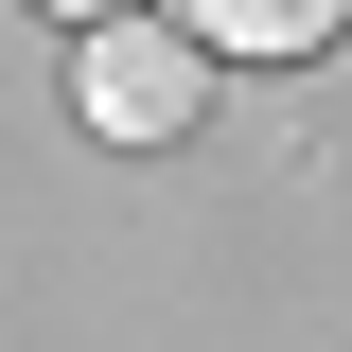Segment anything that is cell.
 <instances>
[{"instance_id":"6da1fadb","label":"cell","mask_w":352,"mask_h":352,"mask_svg":"<svg viewBox=\"0 0 352 352\" xmlns=\"http://www.w3.org/2000/svg\"><path fill=\"white\" fill-rule=\"evenodd\" d=\"M71 106H88V141H176L212 106V53L176 36V18H106V36L71 53Z\"/></svg>"},{"instance_id":"7a4b0ae2","label":"cell","mask_w":352,"mask_h":352,"mask_svg":"<svg viewBox=\"0 0 352 352\" xmlns=\"http://www.w3.org/2000/svg\"><path fill=\"white\" fill-rule=\"evenodd\" d=\"M176 36L194 53H335L352 0H176Z\"/></svg>"},{"instance_id":"3957f363","label":"cell","mask_w":352,"mask_h":352,"mask_svg":"<svg viewBox=\"0 0 352 352\" xmlns=\"http://www.w3.org/2000/svg\"><path fill=\"white\" fill-rule=\"evenodd\" d=\"M53 18H124V0H53Z\"/></svg>"}]
</instances>
